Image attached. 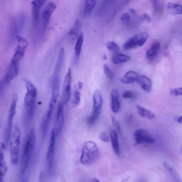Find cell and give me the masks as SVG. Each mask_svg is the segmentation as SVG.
I'll list each match as a JSON object with an SVG mask.
<instances>
[{
  "label": "cell",
  "mask_w": 182,
  "mask_h": 182,
  "mask_svg": "<svg viewBox=\"0 0 182 182\" xmlns=\"http://www.w3.org/2000/svg\"><path fill=\"white\" fill-rule=\"evenodd\" d=\"M46 2V0H32L31 2L33 24L35 27L38 23L40 9Z\"/></svg>",
  "instance_id": "13"
},
{
  "label": "cell",
  "mask_w": 182,
  "mask_h": 182,
  "mask_svg": "<svg viewBox=\"0 0 182 182\" xmlns=\"http://www.w3.org/2000/svg\"><path fill=\"white\" fill-rule=\"evenodd\" d=\"M177 121L179 123V124H181V123H182V116H181L178 118L177 120Z\"/></svg>",
  "instance_id": "44"
},
{
  "label": "cell",
  "mask_w": 182,
  "mask_h": 182,
  "mask_svg": "<svg viewBox=\"0 0 182 182\" xmlns=\"http://www.w3.org/2000/svg\"><path fill=\"white\" fill-rule=\"evenodd\" d=\"M26 86L27 91L30 92L32 94H37V92L36 88L31 82L29 81H27L26 83Z\"/></svg>",
  "instance_id": "34"
},
{
  "label": "cell",
  "mask_w": 182,
  "mask_h": 182,
  "mask_svg": "<svg viewBox=\"0 0 182 182\" xmlns=\"http://www.w3.org/2000/svg\"><path fill=\"white\" fill-rule=\"evenodd\" d=\"M163 165L164 167L170 173L174 180H175L176 181H178L177 180L180 179L178 174L176 173V172L174 170L170 164L166 162V161H164L163 163Z\"/></svg>",
  "instance_id": "30"
},
{
  "label": "cell",
  "mask_w": 182,
  "mask_h": 182,
  "mask_svg": "<svg viewBox=\"0 0 182 182\" xmlns=\"http://www.w3.org/2000/svg\"><path fill=\"white\" fill-rule=\"evenodd\" d=\"M152 2L154 11L155 12H158L160 10V5L158 0H151Z\"/></svg>",
  "instance_id": "40"
},
{
  "label": "cell",
  "mask_w": 182,
  "mask_h": 182,
  "mask_svg": "<svg viewBox=\"0 0 182 182\" xmlns=\"http://www.w3.org/2000/svg\"><path fill=\"white\" fill-rule=\"evenodd\" d=\"M134 137L135 145L143 143L152 144L155 142L154 139L150 133L144 129H140L135 130Z\"/></svg>",
  "instance_id": "9"
},
{
  "label": "cell",
  "mask_w": 182,
  "mask_h": 182,
  "mask_svg": "<svg viewBox=\"0 0 182 182\" xmlns=\"http://www.w3.org/2000/svg\"><path fill=\"white\" fill-rule=\"evenodd\" d=\"M136 96L135 92L128 90L123 91L122 93L123 98L125 99H135Z\"/></svg>",
  "instance_id": "31"
},
{
  "label": "cell",
  "mask_w": 182,
  "mask_h": 182,
  "mask_svg": "<svg viewBox=\"0 0 182 182\" xmlns=\"http://www.w3.org/2000/svg\"><path fill=\"white\" fill-rule=\"evenodd\" d=\"M65 121L64 107L62 103L58 105L57 115H56V135L58 136L62 130Z\"/></svg>",
  "instance_id": "12"
},
{
  "label": "cell",
  "mask_w": 182,
  "mask_h": 182,
  "mask_svg": "<svg viewBox=\"0 0 182 182\" xmlns=\"http://www.w3.org/2000/svg\"><path fill=\"white\" fill-rule=\"evenodd\" d=\"M106 47L109 50L114 52H117L119 50L118 46L114 42H110L107 43Z\"/></svg>",
  "instance_id": "33"
},
{
  "label": "cell",
  "mask_w": 182,
  "mask_h": 182,
  "mask_svg": "<svg viewBox=\"0 0 182 182\" xmlns=\"http://www.w3.org/2000/svg\"><path fill=\"white\" fill-rule=\"evenodd\" d=\"M160 43L158 41H156L153 42L146 52V57L149 60H153L160 54Z\"/></svg>",
  "instance_id": "17"
},
{
  "label": "cell",
  "mask_w": 182,
  "mask_h": 182,
  "mask_svg": "<svg viewBox=\"0 0 182 182\" xmlns=\"http://www.w3.org/2000/svg\"><path fill=\"white\" fill-rule=\"evenodd\" d=\"M6 149V145L4 142H2L1 145V154H0V182L3 181L5 175L7 170V166L5 160L4 153Z\"/></svg>",
  "instance_id": "16"
},
{
  "label": "cell",
  "mask_w": 182,
  "mask_h": 182,
  "mask_svg": "<svg viewBox=\"0 0 182 182\" xmlns=\"http://www.w3.org/2000/svg\"><path fill=\"white\" fill-rule=\"evenodd\" d=\"M99 155V150L95 142L89 141L84 143L81 157V162L83 165H92L98 160Z\"/></svg>",
  "instance_id": "2"
},
{
  "label": "cell",
  "mask_w": 182,
  "mask_h": 182,
  "mask_svg": "<svg viewBox=\"0 0 182 182\" xmlns=\"http://www.w3.org/2000/svg\"><path fill=\"white\" fill-rule=\"evenodd\" d=\"M111 100V109L114 113H116L119 111L120 107V104L119 100L118 91L116 89H113L110 94Z\"/></svg>",
  "instance_id": "18"
},
{
  "label": "cell",
  "mask_w": 182,
  "mask_h": 182,
  "mask_svg": "<svg viewBox=\"0 0 182 182\" xmlns=\"http://www.w3.org/2000/svg\"><path fill=\"white\" fill-rule=\"evenodd\" d=\"M93 109L91 116L88 119L87 122L89 125H92L95 124L98 119L102 105V99L101 92L99 90H96L93 95Z\"/></svg>",
  "instance_id": "4"
},
{
  "label": "cell",
  "mask_w": 182,
  "mask_h": 182,
  "mask_svg": "<svg viewBox=\"0 0 182 182\" xmlns=\"http://www.w3.org/2000/svg\"><path fill=\"white\" fill-rule=\"evenodd\" d=\"M142 19L145 20L146 22H150L151 21V18L150 17L148 14H144L142 15Z\"/></svg>",
  "instance_id": "41"
},
{
  "label": "cell",
  "mask_w": 182,
  "mask_h": 182,
  "mask_svg": "<svg viewBox=\"0 0 182 182\" xmlns=\"http://www.w3.org/2000/svg\"><path fill=\"white\" fill-rule=\"evenodd\" d=\"M168 12L172 14H182V6L180 5L173 3H169L167 5Z\"/></svg>",
  "instance_id": "26"
},
{
  "label": "cell",
  "mask_w": 182,
  "mask_h": 182,
  "mask_svg": "<svg viewBox=\"0 0 182 182\" xmlns=\"http://www.w3.org/2000/svg\"><path fill=\"white\" fill-rule=\"evenodd\" d=\"M148 37L147 32H142L130 38L123 45L125 50H129L138 47H141L145 44Z\"/></svg>",
  "instance_id": "6"
},
{
  "label": "cell",
  "mask_w": 182,
  "mask_h": 182,
  "mask_svg": "<svg viewBox=\"0 0 182 182\" xmlns=\"http://www.w3.org/2000/svg\"><path fill=\"white\" fill-rule=\"evenodd\" d=\"M81 27V23L79 20L76 19L69 31L68 35L71 37H75L78 34Z\"/></svg>",
  "instance_id": "29"
},
{
  "label": "cell",
  "mask_w": 182,
  "mask_h": 182,
  "mask_svg": "<svg viewBox=\"0 0 182 182\" xmlns=\"http://www.w3.org/2000/svg\"><path fill=\"white\" fill-rule=\"evenodd\" d=\"M170 94L174 96H182V88L171 89Z\"/></svg>",
  "instance_id": "38"
},
{
  "label": "cell",
  "mask_w": 182,
  "mask_h": 182,
  "mask_svg": "<svg viewBox=\"0 0 182 182\" xmlns=\"http://www.w3.org/2000/svg\"><path fill=\"white\" fill-rule=\"evenodd\" d=\"M36 140V135L35 129L32 128L30 130L23 150L20 174L21 175L25 173L29 165L34 150Z\"/></svg>",
  "instance_id": "1"
},
{
  "label": "cell",
  "mask_w": 182,
  "mask_h": 182,
  "mask_svg": "<svg viewBox=\"0 0 182 182\" xmlns=\"http://www.w3.org/2000/svg\"><path fill=\"white\" fill-rule=\"evenodd\" d=\"M72 79L71 69L69 68L65 76L63 86V102L66 104L70 100L71 94V82Z\"/></svg>",
  "instance_id": "8"
},
{
  "label": "cell",
  "mask_w": 182,
  "mask_h": 182,
  "mask_svg": "<svg viewBox=\"0 0 182 182\" xmlns=\"http://www.w3.org/2000/svg\"><path fill=\"white\" fill-rule=\"evenodd\" d=\"M91 182H99L100 181L98 179L96 178H93L91 179Z\"/></svg>",
  "instance_id": "43"
},
{
  "label": "cell",
  "mask_w": 182,
  "mask_h": 182,
  "mask_svg": "<svg viewBox=\"0 0 182 182\" xmlns=\"http://www.w3.org/2000/svg\"><path fill=\"white\" fill-rule=\"evenodd\" d=\"M139 79L138 74L132 71H128L121 79V81L123 83L129 84L134 82Z\"/></svg>",
  "instance_id": "22"
},
{
  "label": "cell",
  "mask_w": 182,
  "mask_h": 182,
  "mask_svg": "<svg viewBox=\"0 0 182 182\" xmlns=\"http://www.w3.org/2000/svg\"><path fill=\"white\" fill-rule=\"evenodd\" d=\"M17 95H15L13 98L9 111L7 119L13 120L16 114V106L17 101Z\"/></svg>",
  "instance_id": "28"
},
{
  "label": "cell",
  "mask_w": 182,
  "mask_h": 182,
  "mask_svg": "<svg viewBox=\"0 0 182 182\" xmlns=\"http://www.w3.org/2000/svg\"><path fill=\"white\" fill-rule=\"evenodd\" d=\"M96 4V0H86L83 15L84 17H89L93 12Z\"/></svg>",
  "instance_id": "19"
},
{
  "label": "cell",
  "mask_w": 182,
  "mask_h": 182,
  "mask_svg": "<svg viewBox=\"0 0 182 182\" xmlns=\"http://www.w3.org/2000/svg\"><path fill=\"white\" fill-rule=\"evenodd\" d=\"M21 132L17 126H15L11 137V161L13 165H16L18 160Z\"/></svg>",
  "instance_id": "3"
},
{
  "label": "cell",
  "mask_w": 182,
  "mask_h": 182,
  "mask_svg": "<svg viewBox=\"0 0 182 182\" xmlns=\"http://www.w3.org/2000/svg\"><path fill=\"white\" fill-rule=\"evenodd\" d=\"M130 59L129 56L122 54H118L113 57L112 61L115 64H119L126 62L130 60Z\"/></svg>",
  "instance_id": "27"
},
{
  "label": "cell",
  "mask_w": 182,
  "mask_h": 182,
  "mask_svg": "<svg viewBox=\"0 0 182 182\" xmlns=\"http://www.w3.org/2000/svg\"><path fill=\"white\" fill-rule=\"evenodd\" d=\"M20 70L19 63L11 62L6 75L2 78L1 81L7 86L11 81L17 77Z\"/></svg>",
  "instance_id": "10"
},
{
  "label": "cell",
  "mask_w": 182,
  "mask_h": 182,
  "mask_svg": "<svg viewBox=\"0 0 182 182\" xmlns=\"http://www.w3.org/2000/svg\"><path fill=\"white\" fill-rule=\"evenodd\" d=\"M111 121L112 124L113 125L114 127L119 132H121V127L119 122L118 121L116 118L114 116H112L111 117Z\"/></svg>",
  "instance_id": "37"
},
{
  "label": "cell",
  "mask_w": 182,
  "mask_h": 182,
  "mask_svg": "<svg viewBox=\"0 0 182 182\" xmlns=\"http://www.w3.org/2000/svg\"><path fill=\"white\" fill-rule=\"evenodd\" d=\"M99 139L102 141L105 142H109V138L108 135L105 132H102L101 133L99 136Z\"/></svg>",
  "instance_id": "39"
},
{
  "label": "cell",
  "mask_w": 182,
  "mask_h": 182,
  "mask_svg": "<svg viewBox=\"0 0 182 182\" xmlns=\"http://www.w3.org/2000/svg\"><path fill=\"white\" fill-rule=\"evenodd\" d=\"M83 86V83L81 82H79L78 83V87L79 90H81Z\"/></svg>",
  "instance_id": "42"
},
{
  "label": "cell",
  "mask_w": 182,
  "mask_h": 182,
  "mask_svg": "<svg viewBox=\"0 0 182 182\" xmlns=\"http://www.w3.org/2000/svg\"><path fill=\"white\" fill-rule=\"evenodd\" d=\"M37 96V94L28 91L25 95L24 100V106L29 118H31L34 114Z\"/></svg>",
  "instance_id": "11"
},
{
  "label": "cell",
  "mask_w": 182,
  "mask_h": 182,
  "mask_svg": "<svg viewBox=\"0 0 182 182\" xmlns=\"http://www.w3.org/2000/svg\"><path fill=\"white\" fill-rule=\"evenodd\" d=\"M56 8L57 5L53 2H50L47 4L43 10L42 14L44 27L45 28L47 26L50 22L51 15Z\"/></svg>",
  "instance_id": "14"
},
{
  "label": "cell",
  "mask_w": 182,
  "mask_h": 182,
  "mask_svg": "<svg viewBox=\"0 0 182 182\" xmlns=\"http://www.w3.org/2000/svg\"><path fill=\"white\" fill-rule=\"evenodd\" d=\"M83 42L84 34L83 33L81 32L77 38L75 48H74L75 56L77 60H78L80 57Z\"/></svg>",
  "instance_id": "25"
},
{
  "label": "cell",
  "mask_w": 182,
  "mask_h": 182,
  "mask_svg": "<svg viewBox=\"0 0 182 182\" xmlns=\"http://www.w3.org/2000/svg\"><path fill=\"white\" fill-rule=\"evenodd\" d=\"M60 87L59 77L58 75L55 76L53 81L52 99L49 104L53 107H55L59 96Z\"/></svg>",
  "instance_id": "15"
},
{
  "label": "cell",
  "mask_w": 182,
  "mask_h": 182,
  "mask_svg": "<svg viewBox=\"0 0 182 182\" xmlns=\"http://www.w3.org/2000/svg\"><path fill=\"white\" fill-rule=\"evenodd\" d=\"M136 109L137 113L140 117L149 120L155 119V115L150 110L140 106H137Z\"/></svg>",
  "instance_id": "24"
},
{
  "label": "cell",
  "mask_w": 182,
  "mask_h": 182,
  "mask_svg": "<svg viewBox=\"0 0 182 182\" xmlns=\"http://www.w3.org/2000/svg\"><path fill=\"white\" fill-rule=\"evenodd\" d=\"M56 136L55 130H52L50 135L49 145L47 155V160L49 172L52 170L53 165Z\"/></svg>",
  "instance_id": "7"
},
{
  "label": "cell",
  "mask_w": 182,
  "mask_h": 182,
  "mask_svg": "<svg viewBox=\"0 0 182 182\" xmlns=\"http://www.w3.org/2000/svg\"><path fill=\"white\" fill-rule=\"evenodd\" d=\"M139 83L142 88L149 93L152 89V83L150 79L145 76H142L138 79Z\"/></svg>",
  "instance_id": "23"
},
{
  "label": "cell",
  "mask_w": 182,
  "mask_h": 182,
  "mask_svg": "<svg viewBox=\"0 0 182 182\" xmlns=\"http://www.w3.org/2000/svg\"><path fill=\"white\" fill-rule=\"evenodd\" d=\"M81 95L80 92L76 91L74 92L73 100L72 104L74 107L77 106L80 103L81 101Z\"/></svg>",
  "instance_id": "32"
},
{
  "label": "cell",
  "mask_w": 182,
  "mask_h": 182,
  "mask_svg": "<svg viewBox=\"0 0 182 182\" xmlns=\"http://www.w3.org/2000/svg\"><path fill=\"white\" fill-rule=\"evenodd\" d=\"M121 19L122 22L125 25H130L131 20H130L129 15L127 13H125L123 14L121 17Z\"/></svg>",
  "instance_id": "35"
},
{
  "label": "cell",
  "mask_w": 182,
  "mask_h": 182,
  "mask_svg": "<svg viewBox=\"0 0 182 182\" xmlns=\"http://www.w3.org/2000/svg\"><path fill=\"white\" fill-rule=\"evenodd\" d=\"M110 137L112 148L115 153L118 155H120V146L116 130H111L110 133Z\"/></svg>",
  "instance_id": "21"
},
{
  "label": "cell",
  "mask_w": 182,
  "mask_h": 182,
  "mask_svg": "<svg viewBox=\"0 0 182 182\" xmlns=\"http://www.w3.org/2000/svg\"><path fill=\"white\" fill-rule=\"evenodd\" d=\"M103 70L105 74L107 76V77L110 79H112L113 78V73L106 64H105L104 66Z\"/></svg>",
  "instance_id": "36"
},
{
  "label": "cell",
  "mask_w": 182,
  "mask_h": 182,
  "mask_svg": "<svg viewBox=\"0 0 182 182\" xmlns=\"http://www.w3.org/2000/svg\"><path fill=\"white\" fill-rule=\"evenodd\" d=\"M102 60H106L107 59V56L106 55H103V56H102Z\"/></svg>",
  "instance_id": "45"
},
{
  "label": "cell",
  "mask_w": 182,
  "mask_h": 182,
  "mask_svg": "<svg viewBox=\"0 0 182 182\" xmlns=\"http://www.w3.org/2000/svg\"><path fill=\"white\" fill-rule=\"evenodd\" d=\"M17 43L14 54L11 60V62L19 63L23 58L28 47L27 41L23 37L17 36L16 37Z\"/></svg>",
  "instance_id": "5"
},
{
  "label": "cell",
  "mask_w": 182,
  "mask_h": 182,
  "mask_svg": "<svg viewBox=\"0 0 182 182\" xmlns=\"http://www.w3.org/2000/svg\"><path fill=\"white\" fill-rule=\"evenodd\" d=\"M65 57V50L61 47L59 52L58 57L54 70L55 76L59 75L63 65Z\"/></svg>",
  "instance_id": "20"
}]
</instances>
